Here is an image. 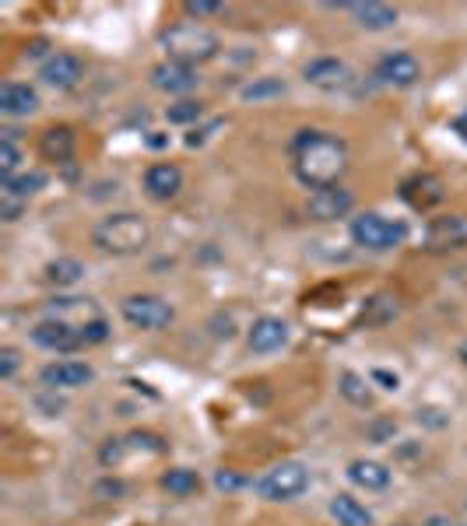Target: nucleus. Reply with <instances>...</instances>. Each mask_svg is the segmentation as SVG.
Segmentation results:
<instances>
[{"label":"nucleus","mask_w":467,"mask_h":526,"mask_svg":"<svg viewBox=\"0 0 467 526\" xmlns=\"http://www.w3.org/2000/svg\"><path fill=\"white\" fill-rule=\"evenodd\" d=\"M292 169L302 186L309 190H327L338 186L348 169V144L324 130H299L292 141Z\"/></svg>","instance_id":"nucleus-1"},{"label":"nucleus","mask_w":467,"mask_h":526,"mask_svg":"<svg viewBox=\"0 0 467 526\" xmlns=\"http://www.w3.org/2000/svg\"><path fill=\"white\" fill-rule=\"evenodd\" d=\"M151 239V228L141 214L134 211H116V214H106V218L95 221L92 228V242L95 249L109 256H134L148 246Z\"/></svg>","instance_id":"nucleus-2"},{"label":"nucleus","mask_w":467,"mask_h":526,"mask_svg":"<svg viewBox=\"0 0 467 526\" xmlns=\"http://www.w3.org/2000/svg\"><path fill=\"white\" fill-rule=\"evenodd\" d=\"M159 46L166 50L169 60L176 64H208V60L218 57L222 50V39L208 29V25H197V22H180V25H169V29L159 32Z\"/></svg>","instance_id":"nucleus-3"},{"label":"nucleus","mask_w":467,"mask_h":526,"mask_svg":"<svg viewBox=\"0 0 467 526\" xmlns=\"http://www.w3.org/2000/svg\"><path fill=\"white\" fill-rule=\"evenodd\" d=\"M404 239H408L404 221L383 218V214H376V211H366L352 221V242L369 249V253H390V249H397Z\"/></svg>","instance_id":"nucleus-4"},{"label":"nucleus","mask_w":467,"mask_h":526,"mask_svg":"<svg viewBox=\"0 0 467 526\" xmlns=\"http://www.w3.org/2000/svg\"><path fill=\"white\" fill-rule=\"evenodd\" d=\"M306 488H309V470L295 460L274 463L257 481L260 498H267V502H292V498H299Z\"/></svg>","instance_id":"nucleus-5"},{"label":"nucleus","mask_w":467,"mask_h":526,"mask_svg":"<svg viewBox=\"0 0 467 526\" xmlns=\"http://www.w3.org/2000/svg\"><path fill=\"white\" fill-rule=\"evenodd\" d=\"M137 453H148V456H162L169 453V442L155 432H127V435H116V439H106L99 449V463L102 467H120L123 460Z\"/></svg>","instance_id":"nucleus-6"},{"label":"nucleus","mask_w":467,"mask_h":526,"mask_svg":"<svg viewBox=\"0 0 467 526\" xmlns=\"http://www.w3.org/2000/svg\"><path fill=\"white\" fill-rule=\"evenodd\" d=\"M120 316L134 330H166L176 320V309L159 295H127L120 302Z\"/></svg>","instance_id":"nucleus-7"},{"label":"nucleus","mask_w":467,"mask_h":526,"mask_svg":"<svg viewBox=\"0 0 467 526\" xmlns=\"http://www.w3.org/2000/svg\"><path fill=\"white\" fill-rule=\"evenodd\" d=\"M422 242L429 253H453V249H464L467 221L457 218V214H439V218H432L429 225H425Z\"/></svg>","instance_id":"nucleus-8"},{"label":"nucleus","mask_w":467,"mask_h":526,"mask_svg":"<svg viewBox=\"0 0 467 526\" xmlns=\"http://www.w3.org/2000/svg\"><path fill=\"white\" fill-rule=\"evenodd\" d=\"M32 341L43 351H57V355H71V351L85 348V337H81L78 327H71L64 320H50V316L32 327Z\"/></svg>","instance_id":"nucleus-9"},{"label":"nucleus","mask_w":467,"mask_h":526,"mask_svg":"<svg viewBox=\"0 0 467 526\" xmlns=\"http://www.w3.org/2000/svg\"><path fill=\"white\" fill-rule=\"evenodd\" d=\"M373 78L387 88H411V85H418V78H422V64H418L411 53L394 50V53H387V57L376 60Z\"/></svg>","instance_id":"nucleus-10"},{"label":"nucleus","mask_w":467,"mask_h":526,"mask_svg":"<svg viewBox=\"0 0 467 526\" xmlns=\"http://www.w3.org/2000/svg\"><path fill=\"white\" fill-rule=\"evenodd\" d=\"M302 78H306V85L320 88V92H345L352 85V67L338 57H317L302 67Z\"/></svg>","instance_id":"nucleus-11"},{"label":"nucleus","mask_w":467,"mask_h":526,"mask_svg":"<svg viewBox=\"0 0 467 526\" xmlns=\"http://www.w3.org/2000/svg\"><path fill=\"white\" fill-rule=\"evenodd\" d=\"M355 207V193L345 190V186H327V190H313L306 200V214L313 221H338L345 214H352Z\"/></svg>","instance_id":"nucleus-12"},{"label":"nucleus","mask_w":467,"mask_h":526,"mask_svg":"<svg viewBox=\"0 0 467 526\" xmlns=\"http://www.w3.org/2000/svg\"><path fill=\"white\" fill-rule=\"evenodd\" d=\"M92 365L85 362H74V358H64V362H50L43 365V372H39V383L46 386V390H78V386L92 383Z\"/></svg>","instance_id":"nucleus-13"},{"label":"nucleus","mask_w":467,"mask_h":526,"mask_svg":"<svg viewBox=\"0 0 467 526\" xmlns=\"http://www.w3.org/2000/svg\"><path fill=\"white\" fill-rule=\"evenodd\" d=\"M288 323L278 320V316H260V320L250 323V330H246V344H250V351H257V355H271V351H281L288 344Z\"/></svg>","instance_id":"nucleus-14"},{"label":"nucleus","mask_w":467,"mask_h":526,"mask_svg":"<svg viewBox=\"0 0 467 526\" xmlns=\"http://www.w3.org/2000/svg\"><path fill=\"white\" fill-rule=\"evenodd\" d=\"M39 78L50 88H57V92H71V88L85 78V67H81V60L74 57V53H53V57H46V64L39 67Z\"/></svg>","instance_id":"nucleus-15"},{"label":"nucleus","mask_w":467,"mask_h":526,"mask_svg":"<svg viewBox=\"0 0 467 526\" xmlns=\"http://www.w3.org/2000/svg\"><path fill=\"white\" fill-rule=\"evenodd\" d=\"M197 71L187 64H176V60H162V64L151 67V85L159 88V92H169V95H187L197 88Z\"/></svg>","instance_id":"nucleus-16"},{"label":"nucleus","mask_w":467,"mask_h":526,"mask_svg":"<svg viewBox=\"0 0 467 526\" xmlns=\"http://www.w3.org/2000/svg\"><path fill=\"white\" fill-rule=\"evenodd\" d=\"M401 197L408 200L415 211H429V207H436L439 200L446 197L443 179L432 176V172H415V176H408L401 183Z\"/></svg>","instance_id":"nucleus-17"},{"label":"nucleus","mask_w":467,"mask_h":526,"mask_svg":"<svg viewBox=\"0 0 467 526\" xmlns=\"http://www.w3.org/2000/svg\"><path fill=\"white\" fill-rule=\"evenodd\" d=\"M183 190V172L173 162H155L144 172V193L151 200H173Z\"/></svg>","instance_id":"nucleus-18"},{"label":"nucleus","mask_w":467,"mask_h":526,"mask_svg":"<svg viewBox=\"0 0 467 526\" xmlns=\"http://www.w3.org/2000/svg\"><path fill=\"white\" fill-rule=\"evenodd\" d=\"M46 316H50V320L71 323V327H78V330H85L88 323L102 320V313L95 309L92 299H53V302H46Z\"/></svg>","instance_id":"nucleus-19"},{"label":"nucleus","mask_w":467,"mask_h":526,"mask_svg":"<svg viewBox=\"0 0 467 526\" xmlns=\"http://www.w3.org/2000/svg\"><path fill=\"white\" fill-rule=\"evenodd\" d=\"M39 109V95L32 85H18V81H8L0 88V113L11 116V120H22V116H32Z\"/></svg>","instance_id":"nucleus-20"},{"label":"nucleus","mask_w":467,"mask_h":526,"mask_svg":"<svg viewBox=\"0 0 467 526\" xmlns=\"http://www.w3.org/2000/svg\"><path fill=\"white\" fill-rule=\"evenodd\" d=\"M338 8L352 11V18L369 32H383L397 25V8L390 4H380V0H366V4H338Z\"/></svg>","instance_id":"nucleus-21"},{"label":"nucleus","mask_w":467,"mask_h":526,"mask_svg":"<svg viewBox=\"0 0 467 526\" xmlns=\"http://www.w3.org/2000/svg\"><path fill=\"white\" fill-rule=\"evenodd\" d=\"M348 481H352L355 488L383 491L390 488V470L383 467L380 460H352L348 463Z\"/></svg>","instance_id":"nucleus-22"},{"label":"nucleus","mask_w":467,"mask_h":526,"mask_svg":"<svg viewBox=\"0 0 467 526\" xmlns=\"http://www.w3.org/2000/svg\"><path fill=\"white\" fill-rule=\"evenodd\" d=\"M331 516L338 526H373V512L355 495H348V491H338V495L331 498Z\"/></svg>","instance_id":"nucleus-23"},{"label":"nucleus","mask_w":467,"mask_h":526,"mask_svg":"<svg viewBox=\"0 0 467 526\" xmlns=\"http://www.w3.org/2000/svg\"><path fill=\"white\" fill-rule=\"evenodd\" d=\"M39 151H43V158H50V162L67 165L74 158V130L71 127L43 130V137H39Z\"/></svg>","instance_id":"nucleus-24"},{"label":"nucleus","mask_w":467,"mask_h":526,"mask_svg":"<svg viewBox=\"0 0 467 526\" xmlns=\"http://www.w3.org/2000/svg\"><path fill=\"white\" fill-rule=\"evenodd\" d=\"M394 320H397V299H390V295H373L359 313L362 327H387Z\"/></svg>","instance_id":"nucleus-25"},{"label":"nucleus","mask_w":467,"mask_h":526,"mask_svg":"<svg viewBox=\"0 0 467 526\" xmlns=\"http://www.w3.org/2000/svg\"><path fill=\"white\" fill-rule=\"evenodd\" d=\"M159 484L173 498H190L194 491H201V477H197V470H190V467H169Z\"/></svg>","instance_id":"nucleus-26"},{"label":"nucleus","mask_w":467,"mask_h":526,"mask_svg":"<svg viewBox=\"0 0 467 526\" xmlns=\"http://www.w3.org/2000/svg\"><path fill=\"white\" fill-rule=\"evenodd\" d=\"M46 281L57 288H71L81 281V274H85V267H81V260H74V256H57V260L46 263Z\"/></svg>","instance_id":"nucleus-27"},{"label":"nucleus","mask_w":467,"mask_h":526,"mask_svg":"<svg viewBox=\"0 0 467 526\" xmlns=\"http://www.w3.org/2000/svg\"><path fill=\"white\" fill-rule=\"evenodd\" d=\"M341 397L348 400V404L355 407H373V390H369V383L359 376V372H341Z\"/></svg>","instance_id":"nucleus-28"},{"label":"nucleus","mask_w":467,"mask_h":526,"mask_svg":"<svg viewBox=\"0 0 467 526\" xmlns=\"http://www.w3.org/2000/svg\"><path fill=\"white\" fill-rule=\"evenodd\" d=\"M22 169V151L15 148V130H4L0 141V179H15Z\"/></svg>","instance_id":"nucleus-29"},{"label":"nucleus","mask_w":467,"mask_h":526,"mask_svg":"<svg viewBox=\"0 0 467 526\" xmlns=\"http://www.w3.org/2000/svg\"><path fill=\"white\" fill-rule=\"evenodd\" d=\"M0 186H4V190H11L15 197L29 200L32 193H39L46 186V176H43V172H18L15 179H0Z\"/></svg>","instance_id":"nucleus-30"},{"label":"nucleus","mask_w":467,"mask_h":526,"mask_svg":"<svg viewBox=\"0 0 467 526\" xmlns=\"http://www.w3.org/2000/svg\"><path fill=\"white\" fill-rule=\"evenodd\" d=\"M201 116H204V106H201V102H194V99H180L176 106L166 109L169 123H197Z\"/></svg>","instance_id":"nucleus-31"},{"label":"nucleus","mask_w":467,"mask_h":526,"mask_svg":"<svg viewBox=\"0 0 467 526\" xmlns=\"http://www.w3.org/2000/svg\"><path fill=\"white\" fill-rule=\"evenodd\" d=\"M225 4H218V0H187L183 4V15L187 18H211V15H222Z\"/></svg>","instance_id":"nucleus-32"},{"label":"nucleus","mask_w":467,"mask_h":526,"mask_svg":"<svg viewBox=\"0 0 467 526\" xmlns=\"http://www.w3.org/2000/svg\"><path fill=\"white\" fill-rule=\"evenodd\" d=\"M285 85L278 78H264V81H253V85L243 88V99H264V95H281Z\"/></svg>","instance_id":"nucleus-33"},{"label":"nucleus","mask_w":467,"mask_h":526,"mask_svg":"<svg viewBox=\"0 0 467 526\" xmlns=\"http://www.w3.org/2000/svg\"><path fill=\"white\" fill-rule=\"evenodd\" d=\"M22 207H25L22 197H15L11 190H0V218L18 221V218H22Z\"/></svg>","instance_id":"nucleus-34"},{"label":"nucleus","mask_w":467,"mask_h":526,"mask_svg":"<svg viewBox=\"0 0 467 526\" xmlns=\"http://www.w3.org/2000/svg\"><path fill=\"white\" fill-rule=\"evenodd\" d=\"M18 365H22V355H18V348H0V379H11L18 372Z\"/></svg>","instance_id":"nucleus-35"},{"label":"nucleus","mask_w":467,"mask_h":526,"mask_svg":"<svg viewBox=\"0 0 467 526\" xmlns=\"http://www.w3.org/2000/svg\"><path fill=\"white\" fill-rule=\"evenodd\" d=\"M81 337H85V344H102V341L109 337V323H106V320L88 323V327L81 330Z\"/></svg>","instance_id":"nucleus-36"},{"label":"nucleus","mask_w":467,"mask_h":526,"mask_svg":"<svg viewBox=\"0 0 467 526\" xmlns=\"http://www.w3.org/2000/svg\"><path fill=\"white\" fill-rule=\"evenodd\" d=\"M215 484H218L222 491H236L239 484H243V477H239L236 470H225V467H222V470L215 474Z\"/></svg>","instance_id":"nucleus-37"},{"label":"nucleus","mask_w":467,"mask_h":526,"mask_svg":"<svg viewBox=\"0 0 467 526\" xmlns=\"http://www.w3.org/2000/svg\"><path fill=\"white\" fill-rule=\"evenodd\" d=\"M373 379H376V383H383V390H397V383H401V379L390 376V372H383V369H376Z\"/></svg>","instance_id":"nucleus-38"},{"label":"nucleus","mask_w":467,"mask_h":526,"mask_svg":"<svg viewBox=\"0 0 467 526\" xmlns=\"http://www.w3.org/2000/svg\"><path fill=\"white\" fill-rule=\"evenodd\" d=\"M425 526H457V523L446 519V516H432V519H425Z\"/></svg>","instance_id":"nucleus-39"},{"label":"nucleus","mask_w":467,"mask_h":526,"mask_svg":"<svg viewBox=\"0 0 467 526\" xmlns=\"http://www.w3.org/2000/svg\"><path fill=\"white\" fill-rule=\"evenodd\" d=\"M148 144H151V148H162V144H166V137H162V134H151Z\"/></svg>","instance_id":"nucleus-40"},{"label":"nucleus","mask_w":467,"mask_h":526,"mask_svg":"<svg viewBox=\"0 0 467 526\" xmlns=\"http://www.w3.org/2000/svg\"><path fill=\"white\" fill-rule=\"evenodd\" d=\"M457 358H460V362L467 365V341H460V348H457Z\"/></svg>","instance_id":"nucleus-41"},{"label":"nucleus","mask_w":467,"mask_h":526,"mask_svg":"<svg viewBox=\"0 0 467 526\" xmlns=\"http://www.w3.org/2000/svg\"><path fill=\"white\" fill-rule=\"evenodd\" d=\"M464 526H467V502H464Z\"/></svg>","instance_id":"nucleus-42"},{"label":"nucleus","mask_w":467,"mask_h":526,"mask_svg":"<svg viewBox=\"0 0 467 526\" xmlns=\"http://www.w3.org/2000/svg\"><path fill=\"white\" fill-rule=\"evenodd\" d=\"M401 526H404V523H401Z\"/></svg>","instance_id":"nucleus-43"}]
</instances>
